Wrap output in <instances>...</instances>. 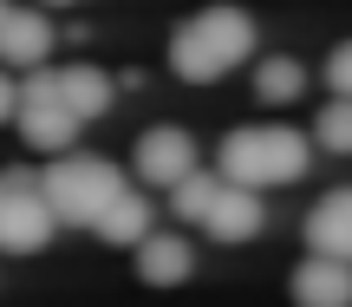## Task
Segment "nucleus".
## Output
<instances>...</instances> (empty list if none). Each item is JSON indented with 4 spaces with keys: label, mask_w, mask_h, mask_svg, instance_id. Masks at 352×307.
Here are the masks:
<instances>
[{
    "label": "nucleus",
    "mask_w": 352,
    "mask_h": 307,
    "mask_svg": "<svg viewBox=\"0 0 352 307\" xmlns=\"http://www.w3.org/2000/svg\"><path fill=\"white\" fill-rule=\"evenodd\" d=\"M13 125H20V138H26V151H39L52 164V157H72L78 151V112L72 105L59 98V72H26L20 78V118H13Z\"/></svg>",
    "instance_id": "obj_4"
},
{
    "label": "nucleus",
    "mask_w": 352,
    "mask_h": 307,
    "mask_svg": "<svg viewBox=\"0 0 352 307\" xmlns=\"http://www.w3.org/2000/svg\"><path fill=\"white\" fill-rule=\"evenodd\" d=\"M189 268H196V248H189V235H144L138 242V282H151V288H176V282H189Z\"/></svg>",
    "instance_id": "obj_11"
},
{
    "label": "nucleus",
    "mask_w": 352,
    "mask_h": 307,
    "mask_svg": "<svg viewBox=\"0 0 352 307\" xmlns=\"http://www.w3.org/2000/svg\"><path fill=\"white\" fill-rule=\"evenodd\" d=\"M39 7H72V0H39Z\"/></svg>",
    "instance_id": "obj_19"
},
{
    "label": "nucleus",
    "mask_w": 352,
    "mask_h": 307,
    "mask_svg": "<svg viewBox=\"0 0 352 307\" xmlns=\"http://www.w3.org/2000/svg\"><path fill=\"white\" fill-rule=\"evenodd\" d=\"M261 216H267L261 190H241V183H222V190H215V209H209V222H202V229H209L215 242H248V235L261 229Z\"/></svg>",
    "instance_id": "obj_9"
},
{
    "label": "nucleus",
    "mask_w": 352,
    "mask_h": 307,
    "mask_svg": "<svg viewBox=\"0 0 352 307\" xmlns=\"http://www.w3.org/2000/svg\"><path fill=\"white\" fill-rule=\"evenodd\" d=\"M7 118H20V78L0 65V125H7Z\"/></svg>",
    "instance_id": "obj_18"
},
{
    "label": "nucleus",
    "mask_w": 352,
    "mask_h": 307,
    "mask_svg": "<svg viewBox=\"0 0 352 307\" xmlns=\"http://www.w3.org/2000/svg\"><path fill=\"white\" fill-rule=\"evenodd\" d=\"M307 131L287 125H235L222 144H215V170L222 183H241V190H274V183H300L314 151H307Z\"/></svg>",
    "instance_id": "obj_1"
},
{
    "label": "nucleus",
    "mask_w": 352,
    "mask_h": 307,
    "mask_svg": "<svg viewBox=\"0 0 352 307\" xmlns=\"http://www.w3.org/2000/svg\"><path fill=\"white\" fill-rule=\"evenodd\" d=\"M254 52V20L241 7H202L170 33V72L189 85H215Z\"/></svg>",
    "instance_id": "obj_2"
},
{
    "label": "nucleus",
    "mask_w": 352,
    "mask_h": 307,
    "mask_svg": "<svg viewBox=\"0 0 352 307\" xmlns=\"http://www.w3.org/2000/svg\"><path fill=\"white\" fill-rule=\"evenodd\" d=\"M327 85H333V98H352V39H340L327 52Z\"/></svg>",
    "instance_id": "obj_17"
},
{
    "label": "nucleus",
    "mask_w": 352,
    "mask_h": 307,
    "mask_svg": "<svg viewBox=\"0 0 352 307\" xmlns=\"http://www.w3.org/2000/svg\"><path fill=\"white\" fill-rule=\"evenodd\" d=\"M314 144L333 157H352V98H327L314 118Z\"/></svg>",
    "instance_id": "obj_16"
},
{
    "label": "nucleus",
    "mask_w": 352,
    "mask_h": 307,
    "mask_svg": "<svg viewBox=\"0 0 352 307\" xmlns=\"http://www.w3.org/2000/svg\"><path fill=\"white\" fill-rule=\"evenodd\" d=\"M0 190H7V183H0Z\"/></svg>",
    "instance_id": "obj_21"
},
{
    "label": "nucleus",
    "mask_w": 352,
    "mask_h": 307,
    "mask_svg": "<svg viewBox=\"0 0 352 307\" xmlns=\"http://www.w3.org/2000/svg\"><path fill=\"white\" fill-rule=\"evenodd\" d=\"M294 307H352V268L327 255H307L294 268Z\"/></svg>",
    "instance_id": "obj_10"
},
{
    "label": "nucleus",
    "mask_w": 352,
    "mask_h": 307,
    "mask_svg": "<svg viewBox=\"0 0 352 307\" xmlns=\"http://www.w3.org/2000/svg\"><path fill=\"white\" fill-rule=\"evenodd\" d=\"M131 164H138V177L151 183V190L170 196L183 177H196V138L176 131V125H151V131L138 138V157H131Z\"/></svg>",
    "instance_id": "obj_6"
},
{
    "label": "nucleus",
    "mask_w": 352,
    "mask_h": 307,
    "mask_svg": "<svg viewBox=\"0 0 352 307\" xmlns=\"http://www.w3.org/2000/svg\"><path fill=\"white\" fill-rule=\"evenodd\" d=\"M39 190H46L52 216H59L65 229H98L104 209L124 196V170L91 157V151H72V157H52V164L39 170Z\"/></svg>",
    "instance_id": "obj_3"
},
{
    "label": "nucleus",
    "mask_w": 352,
    "mask_h": 307,
    "mask_svg": "<svg viewBox=\"0 0 352 307\" xmlns=\"http://www.w3.org/2000/svg\"><path fill=\"white\" fill-rule=\"evenodd\" d=\"M151 216H157V209H151V196H138V190H124V196H118L111 209H104V222H98V235H104V242H111V248H138L144 235H151Z\"/></svg>",
    "instance_id": "obj_13"
},
{
    "label": "nucleus",
    "mask_w": 352,
    "mask_h": 307,
    "mask_svg": "<svg viewBox=\"0 0 352 307\" xmlns=\"http://www.w3.org/2000/svg\"><path fill=\"white\" fill-rule=\"evenodd\" d=\"M0 183H7V190H0V255H39L46 235L59 229V216H52L39 177L33 170H7Z\"/></svg>",
    "instance_id": "obj_5"
},
{
    "label": "nucleus",
    "mask_w": 352,
    "mask_h": 307,
    "mask_svg": "<svg viewBox=\"0 0 352 307\" xmlns=\"http://www.w3.org/2000/svg\"><path fill=\"white\" fill-rule=\"evenodd\" d=\"M59 98L78 112V125H91V118L111 112L118 85H111V72H98V65H59Z\"/></svg>",
    "instance_id": "obj_12"
},
{
    "label": "nucleus",
    "mask_w": 352,
    "mask_h": 307,
    "mask_svg": "<svg viewBox=\"0 0 352 307\" xmlns=\"http://www.w3.org/2000/svg\"><path fill=\"white\" fill-rule=\"evenodd\" d=\"M7 13H13V7H7V0H0V26H7Z\"/></svg>",
    "instance_id": "obj_20"
},
{
    "label": "nucleus",
    "mask_w": 352,
    "mask_h": 307,
    "mask_svg": "<svg viewBox=\"0 0 352 307\" xmlns=\"http://www.w3.org/2000/svg\"><path fill=\"white\" fill-rule=\"evenodd\" d=\"M215 190H222V177H209V170L183 177V183L170 190V216H183V222H209V209H215Z\"/></svg>",
    "instance_id": "obj_15"
},
{
    "label": "nucleus",
    "mask_w": 352,
    "mask_h": 307,
    "mask_svg": "<svg viewBox=\"0 0 352 307\" xmlns=\"http://www.w3.org/2000/svg\"><path fill=\"white\" fill-rule=\"evenodd\" d=\"M307 92V65L300 59H287V52H267L261 65H254V98H267V105H294Z\"/></svg>",
    "instance_id": "obj_14"
},
{
    "label": "nucleus",
    "mask_w": 352,
    "mask_h": 307,
    "mask_svg": "<svg viewBox=\"0 0 352 307\" xmlns=\"http://www.w3.org/2000/svg\"><path fill=\"white\" fill-rule=\"evenodd\" d=\"M46 46H52V26L39 7H13L7 26H0V65L7 72H46Z\"/></svg>",
    "instance_id": "obj_8"
},
{
    "label": "nucleus",
    "mask_w": 352,
    "mask_h": 307,
    "mask_svg": "<svg viewBox=\"0 0 352 307\" xmlns=\"http://www.w3.org/2000/svg\"><path fill=\"white\" fill-rule=\"evenodd\" d=\"M307 255H327L352 268V190H327L307 209Z\"/></svg>",
    "instance_id": "obj_7"
}]
</instances>
